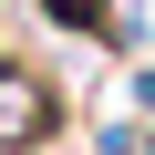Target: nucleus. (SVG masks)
I'll use <instances>...</instances> for the list:
<instances>
[{"label": "nucleus", "instance_id": "f03ea898", "mask_svg": "<svg viewBox=\"0 0 155 155\" xmlns=\"http://www.w3.org/2000/svg\"><path fill=\"white\" fill-rule=\"evenodd\" d=\"M41 11L62 31H83V41H114V0H41Z\"/></svg>", "mask_w": 155, "mask_h": 155}, {"label": "nucleus", "instance_id": "f257e3e1", "mask_svg": "<svg viewBox=\"0 0 155 155\" xmlns=\"http://www.w3.org/2000/svg\"><path fill=\"white\" fill-rule=\"evenodd\" d=\"M52 124H62V93L41 83L31 62H0V145H52Z\"/></svg>", "mask_w": 155, "mask_h": 155}]
</instances>
